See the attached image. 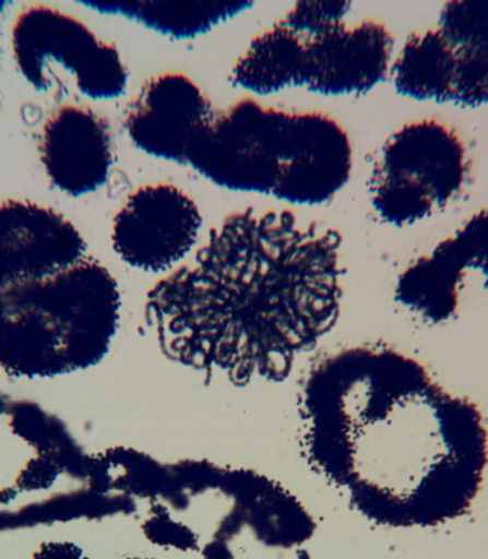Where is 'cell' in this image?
<instances>
[{"mask_svg": "<svg viewBox=\"0 0 488 559\" xmlns=\"http://www.w3.org/2000/svg\"><path fill=\"white\" fill-rule=\"evenodd\" d=\"M299 416L306 463L371 523L433 528L466 515L480 492V409L396 349L352 347L316 362Z\"/></svg>", "mask_w": 488, "mask_h": 559, "instance_id": "cell-1", "label": "cell"}, {"mask_svg": "<svg viewBox=\"0 0 488 559\" xmlns=\"http://www.w3.org/2000/svg\"><path fill=\"white\" fill-rule=\"evenodd\" d=\"M342 236L289 210L246 209L147 293L145 316L162 353L236 385L282 383L296 358L336 325Z\"/></svg>", "mask_w": 488, "mask_h": 559, "instance_id": "cell-2", "label": "cell"}, {"mask_svg": "<svg viewBox=\"0 0 488 559\" xmlns=\"http://www.w3.org/2000/svg\"><path fill=\"white\" fill-rule=\"evenodd\" d=\"M136 511L104 451L87 454L63 419L0 393V533Z\"/></svg>", "mask_w": 488, "mask_h": 559, "instance_id": "cell-3", "label": "cell"}, {"mask_svg": "<svg viewBox=\"0 0 488 559\" xmlns=\"http://www.w3.org/2000/svg\"><path fill=\"white\" fill-rule=\"evenodd\" d=\"M118 283L83 258L52 276L0 288V368L52 379L99 365L119 324Z\"/></svg>", "mask_w": 488, "mask_h": 559, "instance_id": "cell-4", "label": "cell"}, {"mask_svg": "<svg viewBox=\"0 0 488 559\" xmlns=\"http://www.w3.org/2000/svg\"><path fill=\"white\" fill-rule=\"evenodd\" d=\"M148 510L211 519L203 559H313L303 545L316 521L299 498L267 475L207 460L163 464Z\"/></svg>", "mask_w": 488, "mask_h": 559, "instance_id": "cell-5", "label": "cell"}, {"mask_svg": "<svg viewBox=\"0 0 488 559\" xmlns=\"http://www.w3.org/2000/svg\"><path fill=\"white\" fill-rule=\"evenodd\" d=\"M11 50L19 73L36 91L53 86L55 64L67 70L90 99H116L127 91L128 70L116 46L99 39L81 19L50 4H31L17 13Z\"/></svg>", "mask_w": 488, "mask_h": 559, "instance_id": "cell-6", "label": "cell"}, {"mask_svg": "<svg viewBox=\"0 0 488 559\" xmlns=\"http://www.w3.org/2000/svg\"><path fill=\"white\" fill-rule=\"evenodd\" d=\"M287 114L236 102L204 126L186 165L221 188L273 195L285 163Z\"/></svg>", "mask_w": 488, "mask_h": 559, "instance_id": "cell-7", "label": "cell"}, {"mask_svg": "<svg viewBox=\"0 0 488 559\" xmlns=\"http://www.w3.org/2000/svg\"><path fill=\"white\" fill-rule=\"evenodd\" d=\"M202 216L197 203L169 183L147 185L115 214L111 246L132 267L159 273L197 245Z\"/></svg>", "mask_w": 488, "mask_h": 559, "instance_id": "cell-8", "label": "cell"}, {"mask_svg": "<svg viewBox=\"0 0 488 559\" xmlns=\"http://www.w3.org/2000/svg\"><path fill=\"white\" fill-rule=\"evenodd\" d=\"M86 241L64 214L29 200H0V288L39 280L85 258Z\"/></svg>", "mask_w": 488, "mask_h": 559, "instance_id": "cell-9", "label": "cell"}, {"mask_svg": "<svg viewBox=\"0 0 488 559\" xmlns=\"http://www.w3.org/2000/svg\"><path fill=\"white\" fill-rule=\"evenodd\" d=\"M213 116L211 102L192 79L162 73L130 102L124 130L139 151L186 165L190 147Z\"/></svg>", "mask_w": 488, "mask_h": 559, "instance_id": "cell-10", "label": "cell"}, {"mask_svg": "<svg viewBox=\"0 0 488 559\" xmlns=\"http://www.w3.org/2000/svg\"><path fill=\"white\" fill-rule=\"evenodd\" d=\"M300 87L323 95L365 93L383 81L393 39L383 23H337L320 34L301 36Z\"/></svg>", "mask_w": 488, "mask_h": 559, "instance_id": "cell-11", "label": "cell"}, {"mask_svg": "<svg viewBox=\"0 0 488 559\" xmlns=\"http://www.w3.org/2000/svg\"><path fill=\"white\" fill-rule=\"evenodd\" d=\"M352 144L336 120L316 111H289L287 153L274 198L291 204L328 202L347 183Z\"/></svg>", "mask_w": 488, "mask_h": 559, "instance_id": "cell-12", "label": "cell"}, {"mask_svg": "<svg viewBox=\"0 0 488 559\" xmlns=\"http://www.w3.org/2000/svg\"><path fill=\"white\" fill-rule=\"evenodd\" d=\"M39 156L59 192L72 198L96 192L114 163L109 124L91 107L60 106L41 124Z\"/></svg>", "mask_w": 488, "mask_h": 559, "instance_id": "cell-13", "label": "cell"}, {"mask_svg": "<svg viewBox=\"0 0 488 559\" xmlns=\"http://www.w3.org/2000/svg\"><path fill=\"white\" fill-rule=\"evenodd\" d=\"M466 176V152L457 134L445 126L425 120L404 126L385 142L371 180L410 181L443 206Z\"/></svg>", "mask_w": 488, "mask_h": 559, "instance_id": "cell-14", "label": "cell"}, {"mask_svg": "<svg viewBox=\"0 0 488 559\" xmlns=\"http://www.w3.org/2000/svg\"><path fill=\"white\" fill-rule=\"evenodd\" d=\"M301 37L281 21L255 36L231 70L234 85L272 95L300 85Z\"/></svg>", "mask_w": 488, "mask_h": 559, "instance_id": "cell-15", "label": "cell"}, {"mask_svg": "<svg viewBox=\"0 0 488 559\" xmlns=\"http://www.w3.org/2000/svg\"><path fill=\"white\" fill-rule=\"evenodd\" d=\"M106 15L133 19L162 35L190 39L252 8V2H82Z\"/></svg>", "mask_w": 488, "mask_h": 559, "instance_id": "cell-16", "label": "cell"}, {"mask_svg": "<svg viewBox=\"0 0 488 559\" xmlns=\"http://www.w3.org/2000/svg\"><path fill=\"white\" fill-rule=\"evenodd\" d=\"M457 58L440 31L408 37L396 63L394 85L416 99H453Z\"/></svg>", "mask_w": 488, "mask_h": 559, "instance_id": "cell-17", "label": "cell"}, {"mask_svg": "<svg viewBox=\"0 0 488 559\" xmlns=\"http://www.w3.org/2000/svg\"><path fill=\"white\" fill-rule=\"evenodd\" d=\"M440 32L455 58L488 60V2L448 4Z\"/></svg>", "mask_w": 488, "mask_h": 559, "instance_id": "cell-18", "label": "cell"}, {"mask_svg": "<svg viewBox=\"0 0 488 559\" xmlns=\"http://www.w3.org/2000/svg\"><path fill=\"white\" fill-rule=\"evenodd\" d=\"M348 9L347 2H299L281 22L297 35L311 36L342 23Z\"/></svg>", "mask_w": 488, "mask_h": 559, "instance_id": "cell-19", "label": "cell"}, {"mask_svg": "<svg viewBox=\"0 0 488 559\" xmlns=\"http://www.w3.org/2000/svg\"><path fill=\"white\" fill-rule=\"evenodd\" d=\"M440 251L460 273L467 263H476L488 277V216L478 217L459 240L441 246Z\"/></svg>", "mask_w": 488, "mask_h": 559, "instance_id": "cell-20", "label": "cell"}, {"mask_svg": "<svg viewBox=\"0 0 488 559\" xmlns=\"http://www.w3.org/2000/svg\"><path fill=\"white\" fill-rule=\"evenodd\" d=\"M32 559H87L76 544L50 542L41 544Z\"/></svg>", "mask_w": 488, "mask_h": 559, "instance_id": "cell-21", "label": "cell"}, {"mask_svg": "<svg viewBox=\"0 0 488 559\" xmlns=\"http://www.w3.org/2000/svg\"><path fill=\"white\" fill-rule=\"evenodd\" d=\"M7 8V3L0 2V13L3 12V9Z\"/></svg>", "mask_w": 488, "mask_h": 559, "instance_id": "cell-22", "label": "cell"}, {"mask_svg": "<svg viewBox=\"0 0 488 559\" xmlns=\"http://www.w3.org/2000/svg\"><path fill=\"white\" fill-rule=\"evenodd\" d=\"M122 559H153V558H122Z\"/></svg>", "mask_w": 488, "mask_h": 559, "instance_id": "cell-23", "label": "cell"}]
</instances>
